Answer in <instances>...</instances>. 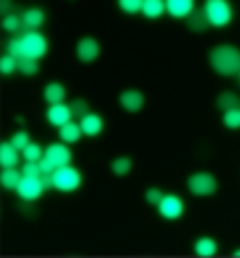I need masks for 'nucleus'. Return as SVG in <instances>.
<instances>
[{
    "mask_svg": "<svg viewBox=\"0 0 240 258\" xmlns=\"http://www.w3.org/2000/svg\"><path fill=\"white\" fill-rule=\"evenodd\" d=\"M210 64L222 76L240 74V50L231 45H219L210 52Z\"/></svg>",
    "mask_w": 240,
    "mask_h": 258,
    "instance_id": "obj_1",
    "label": "nucleus"
},
{
    "mask_svg": "<svg viewBox=\"0 0 240 258\" xmlns=\"http://www.w3.org/2000/svg\"><path fill=\"white\" fill-rule=\"evenodd\" d=\"M204 12L210 26L214 28H224L233 19V9L226 0H207L204 5Z\"/></svg>",
    "mask_w": 240,
    "mask_h": 258,
    "instance_id": "obj_2",
    "label": "nucleus"
},
{
    "mask_svg": "<svg viewBox=\"0 0 240 258\" xmlns=\"http://www.w3.org/2000/svg\"><path fill=\"white\" fill-rule=\"evenodd\" d=\"M81 182H82V176L74 166H62V168H58L54 172V184H55L56 189H59V191L72 192L79 188Z\"/></svg>",
    "mask_w": 240,
    "mask_h": 258,
    "instance_id": "obj_3",
    "label": "nucleus"
},
{
    "mask_svg": "<svg viewBox=\"0 0 240 258\" xmlns=\"http://www.w3.org/2000/svg\"><path fill=\"white\" fill-rule=\"evenodd\" d=\"M20 40H22L23 56H26V57L37 60L47 52V40L43 35H40L36 30L26 33L25 36L20 37Z\"/></svg>",
    "mask_w": 240,
    "mask_h": 258,
    "instance_id": "obj_4",
    "label": "nucleus"
},
{
    "mask_svg": "<svg viewBox=\"0 0 240 258\" xmlns=\"http://www.w3.org/2000/svg\"><path fill=\"white\" fill-rule=\"evenodd\" d=\"M188 189L197 197H209L216 192L217 181L209 172H196L188 178Z\"/></svg>",
    "mask_w": 240,
    "mask_h": 258,
    "instance_id": "obj_5",
    "label": "nucleus"
},
{
    "mask_svg": "<svg viewBox=\"0 0 240 258\" xmlns=\"http://www.w3.org/2000/svg\"><path fill=\"white\" fill-rule=\"evenodd\" d=\"M158 211L167 220H177L184 212V204L177 195H164L158 204Z\"/></svg>",
    "mask_w": 240,
    "mask_h": 258,
    "instance_id": "obj_6",
    "label": "nucleus"
},
{
    "mask_svg": "<svg viewBox=\"0 0 240 258\" xmlns=\"http://www.w3.org/2000/svg\"><path fill=\"white\" fill-rule=\"evenodd\" d=\"M16 191H18L20 198H23L26 201H33V200H37L42 195L45 188H43V185H42L39 178H26V176H23Z\"/></svg>",
    "mask_w": 240,
    "mask_h": 258,
    "instance_id": "obj_7",
    "label": "nucleus"
},
{
    "mask_svg": "<svg viewBox=\"0 0 240 258\" xmlns=\"http://www.w3.org/2000/svg\"><path fill=\"white\" fill-rule=\"evenodd\" d=\"M45 157H46L47 159L56 166V169H58V168L68 166L71 164L72 154H71L69 148L65 147L64 144H52V145L46 149Z\"/></svg>",
    "mask_w": 240,
    "mask_h": 258,
    "instance_id": "obj_8",
    "label": "nucleus"
},
{
    "mask_svg": "<svg viewBox=\"0 0 240 258\" xmlns=\"http://www.w3.org/2000/svg\"><path fill=\"white\" fill-rule=\"evenodd\" d=\"M76 53H78L79 60L89 63V62H93L100 55V45L92 37H83L78 43Z\"/></svg>",
    "mask_w": 240,
    "mask_h": 258,
    "instance_id": "obj_9",
    "label": "nucleus"
},
{
    "mask_svg": "<svg viewBox=\"0 0 240 258\" xmlns=\"http://www.w3.org/2000/svg\"><path fill=\"white\" fill-rule=\"evenodd\" d=\"M166 10L173 18H188L194 12V2L193 0H168L166 2Z\"/></svg>",
    "mask_w": 240,
    "mask_h": 258,
    "instance_id": "obj_10",
    "label": "nucleus"
},
{
    "mask_svg": "<svg viewBox=\"0 0 240 258\" xmlns=\"http://www.w3.org/2000/svg\"><path fill=\"white\" fill-rule=\"evenodd\" d=\"M72 113L69 106H66L64 103H58V105H52L47 111V120L55 125V126H64L65 123L71 122Z\"/></svg>",
    "mask_w": 240,
    "mask_h": 258,
    "instance_id": "obj_11",
    "label": "nucleus"
},
{
    "mask_svg": "<svg viewBox=\"0 0 240 258\" xmlns=\"http://www.w3.org/2000/svg\"><path fill=\"white\" fill-rule=\"evenodd\" d=\"M120 102L125 111L137 112L144 106V95L139 91H135V89L125 91V92L121 93Z\"/></svg>",
    "mask_w": 240,
    "mask_h": 258,
    "instance_id": "obj_12",
    "label": "nucleus"
},
{
    "mask_svg": "<svg viewBox=\"0 0 240 258\" xmlns=\"http://www.w3.org/2000/svg\"><path fill=\"white\" fill-rule=\"evenodd\" d=\"M19 162L18 149L10 142H2L0 145V165L3 168H15Z\"/></svg>",
    "mask_w": 240,
    "mask_h": 258,
    "instance_id": "obj_13",
    "label": "nucleus"
},
{
    "mask_svg": "<svg viewBox=\"0 0 240 258\" xmlns=\"http://www.w3.org/2000/svg\"><path fill=\"white\" fill-rule=\"evenodd\" d=\"M102 128H104V122L100 115L89 113L81 119V129L88 137H97L98 134H101Z\"/></svg>",
    "mask_w": 240,
    "mask_h": 258,
    "instance_id": "obj_14",
    "label": "nucleus"
},
{
    "mask_svg": "<svg viewBox=\"0 0 240 258\" xmlns=\"http://www.w3.org/2000/svg\"><path fill=\"white\" fill-rule=\"evenodd\" d=\"M83 132L82 129H81V125L75 123L72 120L68 122V123H65L64 126L59 128V137L66 144H75V142H78Z\"/></svg>",
    "mask_w": 240,
    "mask_h": 258,
    "instance_id": "obj_15",
    "label": "nucleus"
},
{
    "mask_svg": "<svg viewBox=\"0 0 240 258\" xmlns=\"http://www.w3.org/2000/svg\"><path fill=\"white\" fill-rule=\"evenodd\" d=\"M194 249H196V254L199 257L212 258L217 252V244H216V241L213 240V238L203 237V238H200V240L196 242Z\"/></svg>",
    "mask_w": 240,
    "mask_h": 258,
    "instance_id": "obj_16",
    "label": "nucleus"
},
{
    "mask_svg": "<svg viewBox=\"0 0 240 258\" xmlns=\"http://www.w3.org/2000/svg\"><path fill=\"white\" fill-rule=\"evenodd\" d=\"M43 96H45L47 103H51V105L62 103L65 98V88L58 82L49 83L43 91Z\"/></svg>",
    "mask_w": 240,
    "mask_h": 258,
    "instance_id": "obj_17",
    "label": "nucleus"
},
{
    "mask_svg": "<svg viewBox=\"0 0 240 258\" xmlns=\"http://www.w3.org/2000/svg\"><path fill=\"white\" fill-rule=\"evenodd\" d=\"M187 25L188 28L194 32H203L210 26V22L206 16V12L203 10H194L193 13L187 18Z\"/></svg>",
    "mask_w": 240,
    "mask_h": 258,
    "instance_id": "obj_18",
    "label": "nucleus"
},
{
    "mask_svg": "<svg viewBox=\"0 0 240 258\" xmlns=\"http://www.w3.org/2000/svg\"><path fill=\"white\" fill-rule=\"evenodd\" d=\"M22 178L23 175L18 172L15 168H5V171L0 175V182L6 189H18Z\"/></svg>",
    "mask_w": 240,
    "mask_h": 258,
    "instance_id": "obj_19",
    "label": "nucleus"
},
{
    "mask_svg": "<svg viewBox=\"0 0 240 258\" xmlns=\"http://www.w3.org/2000/svg\"><path fill=\"white\" fill-rule=\"evenodd\" d=\"M22 22L29 30H35L39 26H42V23L45 22V13L40 9H29L23 13Z\"/></svg>",
    "mask_w": 240,
    "mask_h": 258,
    "instance_id": "obj_20",
    "label": "nucleus"
},
{
    "mask_svg": "<svg viewBox=\"0 0 240 258\" xmlns=\"http://www.w3.org/2000/svg\"><path fill=\"white\" fill-rule=\"evenodd\" d=\"M166 10V3L161 0H144L142 5V13L148 19L160 18Z\"/></svg>",
    "mask_w": 240,
    "mask_h": 258,
    "instance_id": "obj_21",
    "label": "nucleus"
},
{
    "mask_svg": "<svg viewBox=\"0 0 240 258\" xmlns=\"http://www.w3.org/2000/svg\"><path fill=\"white\" fill-rule=\"evenodd\" d=\"M217 106H219V109H223L224 112L231 111V109H239V96L233 92L220 93V96L217 98Z\"/></svg>",
    "mask_w": 240,
    "mask_h": 258,
    "instance_id": "obj_22",
    "label": "nucleus"
},
{
    "mask_svg": "<svg viewBox=\"0 0 240 258\" xmlns=\"http://www.w3.org/2000/svg\"><path fill=\"white\" fill-rule=\"evenodd\" d=\"M18 69L23 75H28V76H32V75L37 74L39 71V63H37L36 59H30V57H20L18 59Z\"/></svg>",
    "mask_w": 240,
    "mask_h": 258,
    "instance_id": "obj_23",
    "label": "nucleus"
},
{
    "mask_svg": "<svg viewBox=\"0 0 240 258\" xmlns=\"http://www.w3.org/2000/svg\"><path fill=\"white\" fill-rule=\"evenodd\" d=\"M69 109H71V113H72L74 118L82 119L86 115H89V106L83 99H76V101L72 102L69 105Z\"/></svg>",
    "mask_w": 240,
    "mask_h": 258,
    "instance_id": "obj_24",
    "label": "nucleus"
},
{
    "mask_svg": "<svg viewBox=\"0 0 240 258\" xmlns=\"http://www.w3.org/2000/svg\"><path fill=\"white\" fill-rule=\"evenodd\" d=\"M131 166H132L131 159H128V158H118V159H115L112 162V171H114L115 175L124 176L131 171Z\"/></svg>",
    "mask_w": 240,
    "mask_h": 258,
    "instance_id": "obj_25",
    "label": "nucleus"
},
{
    "mask_svg": "<svg viewBox=\"0 0 240 258\" xmlns=\"http://www.w3.org/2000/svg\"><path fill=\"white\" fill-rule=\"evenodd\" d=\"M18 69V59L13 56L6 55L0 59V72L3 75H10Z\"/></svg>",
    "mask_w": 240,
    "mask_h": 258,
    "instance_id": "obj_26",
    "label": "nucleus"
},
{
    "mask_svg": "<svg viewBox=\"0 0 240 258\" xmlns=\"http://www.w3.org/2000/svg\"><path fill=\"white\" fill-rule=\"evenodd\" d=\"M223 122L227 128L239 129L240 128V109H231L224 112Z\"/></svg>",
    "mask_w": 240,
    "mask_h": 258,
    "instance_id": "obj_27",
    "label": "nucleus"
},
{
    "mask_svg": "<svg viewBox=\"0 0 240 258\" xmlns=\"http://www.w3.org/2000/svg\"><path fill=\"white\" fill-rule=\"evenodd\" d=\"M120 8L127 13H138L142 12L144 0H120Z\"/></svg>",
    "mask_w": 240,
    "mask_h": 258,
    "instance_id": "obj_28",
    "label": "nucleus"
},
{
    "mask_svg": "<svg viewBox=\"0 0 240 258\" xmlns=\"http://www.w3.org/2000/svg\"><path fill=\"white\" fill-rule=\"evenodd\" d=\"M10 144L13 145V147L16 148L18 151H23L25 148L28 147L29 144H30V139H29V134L28 132H25V131H22V132H18V134H15L13 137H12V141H10Z\"/></svg>",
    "mask_w": 240,
    "mask_h": 258,
    "instance_id": "obj_29",
    "label": "nucleus"
},
{
    "mask_svg": "<svg viewBox=\"0 0 240 258\" xmlns=\"http://www.w3.org/2000/svg\"><path fill=\"white\" fill-rule=\"evenodd\" d=\"M22 152H23V157L28 161H32V162H37L42 158V149L37 144H29Z\"/></svg>",
    "mask_w": 240,
    "mask_h": 258,
    "instance_id": "obj_30",
    "label": "nucleus"
},
{
    "mask_svg": "<svg viewBox=\"0 0 240 258\" xmlns=\"http://www.w3.org/2000/svg\"><path fill=\"white\" fill-rule=\"evenodd\" d=\"M22 175L26 176V178H39V176L42 175V171L39 168V164L28 161V164H25L23 168H22Z\"/></svg>",
    "mask_w": 240,
    "mask_h": 258,
    "instance_id": "obj_31",
    "label": "nucleus"
},
{
    "mask_svg": "<svg viewBox=\"0 0 240 258\" xmlns=\"http://www.w3.org/2000/svg\"><path fill=\"white\" fill-rule=\"evenodd\" d=\"M8 55L13 56L16 59H20L23 56L20 37H13L12 40H9V43H8Z\"/></svg>",
    "mask_w": 240,
    "mask_h": 258,
    "instance_id": "obj_32",
    "label": "nucleus"
},
{
    "mask_svg": "<svg viewBox=\"0 0 240 258\" xmlns=\"http://www.w3.org/2000/svg\"><path fill=\"white\" fill-rule=\"evenodd\" d=\"M22 25H23V22L18 16H15V15H9L3 20V28L6 29L8 32H19L20 28H22Z\"/></svg>",
    "mask_w": 240,
    "mask_h": 258,
    "instance_id": "obj_33",
    "label": "nucleus"
},
{
    "mask_svg": "<svg viewBox=\"0 0 240 258\" xmlns=\"http://www.w3.org/2000/svg\"><path fill=\"white\" fill-rule=\"evenodd\" d=\"M146 198H147V201L150 204H156V205H158V204L161 203V200L164 198V194L161 192L158 188H151V189H148Z\"/></svg>",
    "mask_w": 240,
    "mask_h": 258,
    "instance_id": "obj_34",
    "label": "nucleus"
},
{
    "mask_svg": "<svg viewBox=\"0 0 240 258\" xmlns=\"http://www.w3.org/2000/svg\"><path fill=\"white\" fill-rule=\"evenodd\" d=\"M37 164H39V168H40L42 174H54L56 171V166L54 165L46 157L40 158V159L37 161Z\"/></svg>",
    "mask_w": 240,
    "mask_h": 258,
    "instance_id": "obj_35",
    "label": "nucleus"
},
{
    "mask_svg": "<svg viewBox=\"0 0 240 258\" xmlns=\"http://www.w3.org/2000/svg\"><path fill=\"white\" fill-rule=\"evenodd\" d=\"M40 182L43 185L45 189H51V188H55V184H54V174H42L39 176Z\"/></svg>",
    "mask_w": 240,
    "mask_h": 258,
    "instance_id": "obj_36",
    "label": "nucleus"
},
{
    "mask_svg": "<svg viewBox=\"0 0 240 258\" xmlns=\"http://www.w3.org/2000/svg\"><path fill=\"white\" fill-rule=\"evenodd\" d=\"M233 257H234V258H240V248L236 249V251L233 252Z\"/></svg>",
    "mask_w": 240,
    "mask_h": 258,
    "instance_id": "obj_37",
    "label": "nucleus"
},
{
    "mask_svg": "<svg viewBox=\"0 0 240 258\" xmlns=\"http://www.w3.org/2000/svg\"><path fill=\"white\" fill-rule=\"evenodd\" d=\"M239 75H240V74H239Z\"/></svg>",
    "mask_w": 240,
    "mask_h": 258,
    "instance_id": "obj_38",
    "label": "nucleus"
}]
</instances>
